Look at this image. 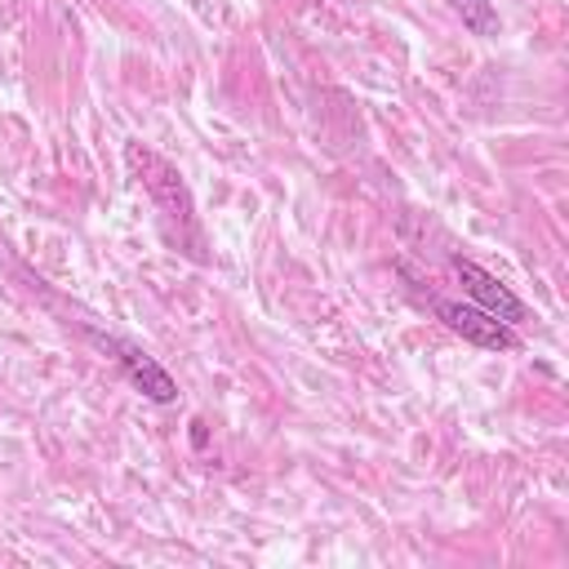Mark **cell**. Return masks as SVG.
Segmentation results:
<instances>
[{
	"label": "cell",
	"instance_id": "obj_1",
	"mask_svg": "<svg viewBox=\"0 0 569 569\" xmlns=\"http://www.w3.org/2000/svg\"><path fill=\"white\" fill-rule=\"evenodd\" d=\"M124 164H129V173L147 187V196L156 200V209L164 213V222L178 231V236H187L196 249H200V227H196V200H191V191H187V182H182V173L164 160V156H156L151 147H142V142H129L124 147Z\"/></svg>",
	"mask_w": 569,
	"mask_h": 569
},
{
	"label": "cell",
	"instance_id": "obj_2",
	"mask_svg": "<svg viewBox=\"0 0 569 569\" xmlns=\"http://www.w3.org/2000/svg\"><path fill=\"white\" fill-rule=\"evenodd\" d=\"M436 316H440L462 342H471V347H485V351H516V333H511V325L493 320V316L480 311L476 302H440Z\"/></svg>",
	"mask_w": 569,
	"mask_h": 569
},
{
	"label": "cell",
	"instance_id": "obj_3",
	"mask_svg": "<svg viewBox=\"0 0 569 569\" xmlns=\"http://www.w3.org/2000/svg\"><path fill=\"white\" fill-rule=\"evenodd\" d=\"M453 271H458V280H462V289H467V298L480 307V311H489L493 320H502V325H520L525 320V302L498 280V276H489L485 267H476L471 258H458L453 262Z\"/></svg>",
	"mask_w": 569,
	"mask_h": 569
},
{
	"label": "cell",
	"instance_id": "obj_4",
	"mask_svg": "<svg viewBox=\"0 0 569 569\" xmlns=\"http://www.w3.org/2000/svg\"><path fill=\"white\" fill-rule=\"evenodd\" d=\"M107 347L116 351L124 378H129L147 400H156V405H173V400H178V382L169 378V369H164L156 356H147L142 347H133V342H124V338H107Z\"/></svg>",
	"mask_w": 569,
	"mask_h": 569
},
{
	"label": "cell",
	"instance_id": "obj_5",
	"mask_svg": "<svg viewBox=\"0 0 569 569\" xmlns=\"http://www.w3.org/2000/svg\"><path fill=\"white\" fill-rule=\"evenodd\" d=\"M440 4L449 13H458L471 36H498L502 31V18H498V9L489 0H440Z\"/></svg>",
	"mask_w": 569,
	"mask_h": 569
},
{
	"label": "cell",
	"instance_id": "obj_6",
	"mask_svg": "<svg viewBox=\"0 0 569 569\" xmlns=\"http://www.w3.org/2000/svg\"><path fill=\"white\" fill-rule=\"evenodd\" d=\"M191 445H196V449H204V445H209V431H204V422H200V418L191 422Z\"/></svg>",
	"mask_w": 569,
	"mask_h": 569
}]
</instances>
